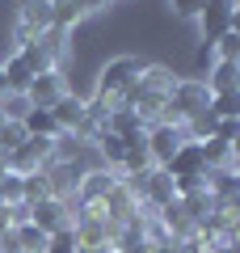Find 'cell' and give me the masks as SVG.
<instances>
[{
    "instance_id": "obj_30",
    "label": "cell",
    "mask_w": 240,
    "mask_h": 253,
    "mask_svg": "<svg viewBox=\"0 0 240 253\" xmlns=\"http://www.w3.org/2000/svg\"><path fill=\"white\" fill-rule=\"evenodd\" d=\"M76 4H80V13L89 17V13H106L110 4H114V0H76Z\"/></svg>"
},
{
    "instance_id": "obj_20",
    "label": "cell",
    "mask_w": 240,
    "mask_h": 253,
    "mask_svg": "<svg viewBox=\"0 0 240 253\" xmlns=\"http://www.w3.org/2000/svg\"><path fill=\"white\" fill-rule=\"evenodd\" d=\"M0 68H4V81H9V93H26L30 89V81H34V72H30L26 63H21V55L13 51L9 59L0 63Z\"/></svg>"
},
{
    "instance_id": "obj_26",
    "label": "cell",
    "mask_w": 240,
    "mask_h": 253,
    "mask_svg": "<svg viewBox=\"0 0 240 253\" xmlns=\"http://www.w3.org/2000/svg\"><path fill=\"white\" fill-rule=\"evenodd\" d=\"M206 110H211L215 118H240V93H215Z\"/></svg>"
},
{
    "instance_id": "obj_2",
    "label": "cell",
    "mask_w": 240,
    "mask_h": 253,
    "mask_svg": "<svg viewBox=\"0 0 240 253\" xmlns=\"http://www.w3.org/2000/svg\"><path fill=\"white\" fill-rule=\"evenodd\" d=\"M211 106V93H206L202 81H177L169 89V97H164V110H160L156 123H173V126H186L194 114H202V110Z\"/></svg>"
},
{
    "instance_id": "obj_10",
    "label": "cell",
    "mask_w": 240,
    "mask_h": 253,
    "mask_svg": "<svg viewBox=\"0 0 240 253\" xmlns=\"http://www.w3.org/2000/svg\"><path fill=\"white\" fill-rule=\"evenodd\" d=\"M164 173H169L173 181H181V177H211V169H206V161H202V144L186 139V144L173 152V161L164 165Z\"/></svg>"
},
{
    "instance_id": "obj_28",
    "label": "cell",
    "mask_w": 240,
    "mask_h": 253,
    "mask_svg": "<svg viewBox=\"0 0 240 253\" xmlns=\"http://www.w3.org/2000/svg\"><path fill=\"white\" fill-rule=\"evenodd\" d=\"M0 199H4V207L21 203V173H9V169H4V177H0Z\"/></svg>"
},
{
    "instance_id": "obj_7",
    "label": "cell",
    "mask_w": 240,
    "mask_h": 253,
    "mask_svg": "<svg viewBox=\"0 0 240 253\" xmlns=\"http://www.w3.org/2000/svg\"><path fill=\"white\" fill-rule=\"evenodd\" d=\"M198 34H202V42L211 46L219 34H228V30H236V0H206L202 13H198Z\"/></svg>"
},
{
    "instance_id": "obj_15",
    "label": "cell",
    "mask_w": 240,
    "mask_h": 253,
    "mask_svg": "<svg viewBox=\"0 0 240 253\" xmlns=\"http://www.w3.org/2000/svg\"><path fill=\"white\" fill-rule=\"evenodd\" d=\"M206 93H240V63H228V59H215L211 76H206Z\"/></svg>"
},
{
    "instance_id": "obj_4",
    "label": "cell",
    "mask_w": 240,
    "mask_h": 253,
    "mask_svg": "<svg viewBox=\"0 0 240 253\" xmlns=\"http://www.w3.org/2000/svg\"><path fill=\"white\" fill-rule=\"evenodd\" d=\"M55 161V139H42V135H26V144L21 148H13L9 156H4V169L9 173H38V169H46V165Z\"/></svg>"
},
{
    "instance_id": "obj_14",
    "label": "cell",
    "mask_w": 240,
    "mask_h": 253,
    "mask_svg": "<svg viewBox=\"0 0 240 253\" xmlns=\"http://www.w3.org/2000/svg\"><path fill=\"white\" fill-rule=\"evenodd\" d=\"M202 161L211 173H236V144H223V139H202Z\"/></svg>"
},
{
    "instance_id": "obj_21",
    "label": "cell",
    "mask_w": 240,
    "mask_h": 253,
    "mask_svg": "<svg viewBox=\"0 0 240 253\" xmlns=\"http://www.w3.org/2000/svg\"><path fill=\"white\" fill-rule=\"evenodd\" d=\"M13 245H17V253H42L46 249V232H38L34 224H17L13 228Z\"/></svg>"
},
{
    "instance_id": "obj_16",
    "label": "cell",
    "mask_w": 240,
    "mask_h": 253,
    "mask_svg": "<svg viewBox=\"0 0 240 253\" xmlns=\"http://www.w3.org/2000/svg\"><path fill=\"white\" fill-rule=\"evenodd\" d=\"M106 131H114L118 139H131V135H143L148 131V123H143L135 110H126V106H118V110H110V118H106Z\"/></svg>"
},
{
    "instance_id": "obj_35",
    "label": "cell",
    "mask_w": 240,
    "mask_h": 253,
    "mask_svg": "<svg viewBox=\"0 0 240 253\" xmlns=\"http://www.w3.org/2000/svg\"><path fill=\"white\" fill-rule=\"evenodd\" d=\"M0 131H4V114H0Z\"/></svg>"
},
{
    "instance_id": "obj_6",
    "label": "cell",
    "mask_w": 240,
    "mask_h": 253,
    "mask_svg": "<svg viewBox=\"0 0 240 253\" xmlns=\"http://www.w3.org/2000/svg\"><path fill=\"white\" fill-rule=\"evenodd\" d=\"M30 224L38 228V232H63V228H72L76 224V203H68V199H42V203H34L30 207Z\"/></svg>"
},
{
    "instance_id": "obj_13",
    "label": "cell",
    "mask_w": 240,
    "mask_h": 253,
    "mask_svg": "<svg viewBox=\"0 0 240 253\" xmlns=\"http://www.w3.org/2000/svg\"><path fill=\"white\" fill-rule=\"evenodd\" d=\"M51 114H55V126H59L63 135H76L80 139V131H84V101H80V97L63 93V97L51 106Z\"/></svg>"
},
{
    "instance_id": "obj_22",
    "label": "cell",
    "mask_w": 240,
    "mask_h": 253,
    "mask_svg": "<svg viewBox=\"0 0 240 253\" xmlns=\"http://www.w3.org/2000/svg\"><path fill=\"white\" fill-rule=\"evenodd\" d=\"M17 55H21V63H26V68H30L34 76H38V72H59V68H55V63L46 59V51L34 42V38H30V42H21V46H17Z\"/></svg>"
},
{
    "instance_id": "obj_18",
    "label": "cell",
    "mask_w": 240,
    "mask_h": 253,
    "mask_svg": "<svg viewBox=\"0 0 240 253\" xmlns=\"http://www.w3.org/2000/svg\"><path fill=\"white\" fill-rule=\"evenodd\" d=\"M21 126H26V135H42V139H59L63 131L55 126V114L42 106H30V114L21 118Z\"/></svg>"
},
{
    "instance_id": "obj_8",
    "label": "cell",
    "mask_w": 240,
    "mask_h": 253,
    "mask_svg": "<svg viewBox=\"0 0 240 253\" xmlns=\"http://www.w3.org/2000/svg\"><path fill=\"white\" fill-rule=\"evenodd\" d=\"M118 186V173L114 169H106V165H101V169H84L80 173V186H76V207H89V203H106V194L110 190Z\"/></svg>"
},
{
    "instance_id": "obj_17",
    "label": "cell",
    "mask_w": 240,
    "mask_h": 253,
    "mask_svg": "<svg viewBox=\"0 0 240 253\" xmlns=\"http://www.w3.org/2000/svg\"><path fill=\"white\" fill-rule=\"evenodd\" d=\"M93 148L101 152V161H106V169H122V161H126V139H118L114 131H97V139H93Z\"/></svg>"
},
{
    "instance_id": "obj_5",
    "label": "cell",
    "mask_w": 240,
    "mask_h": 253,
    "mask_svg": "<svg viewBox=\"0 0 240 253\" xmlns=\"http://www.w3.org/2000/svg\"><path fill=\"white\" fill-rule=\"evenodd\" d=\"M181 144H186V131L173 123H148V131H143V148H148V161L156 169H164Z\"/></svg>"
},
{
    "instance_id": "obj_3",
    "label": "cell",
    "mask_w": 240,
    "mask_h": 253,
    "mask_svg": "<svg viewBox=\"0 0 240 253\" xmlns=\"http://www.w3.org/2000/svg\"><path fill=\"white\" fill-rule=\"evenodd\" d=\"M139 72H143V59H135V55H118V59H110L106 68L97 72V97L114 101V110H118L122 93L139 81Z\"/></svg>"
},
{
    "instance_id": "obj_12",
    "label": "cell",
    "mask_w": 240,
    "mask_h": 253,
    "mask_svg": "<svg viewBox=\"0 0 240 253\" xmlns=\"http://www.w3.org/2000/svg\"><path fill=\"white\" fill-rule=\"evenodd\" d=\"M68 93V81H63V72H38L34 81H30V89H26V97H30V106H42V110H51L55 101Z\"/></svg>"
},
{
    "instance_id": "obj_36",
    "label": "cell",
    "mask_w": 240,
    "mask_h": 253,
    "mask_svg": "<svg viewBox=\"0 0 240 253\" xmlns=\"http://www.w3.org/2000/svg\"><path fill=\"white\" fill-rule=\"evenodd\" d=\"M0 207H4V199H0Z\"/></svg>"
},
{
    "instance_id": "obj_37",
    "label": "cell",
    "mask_w": 240,
    "mask_h": 253,
    "mask_svg": "<svg viewBox=\"0 0 240 253\" xmlns=\"http://www.w3.org/2000/svg\"><path fill=\"white\" fill-rule=\"evenodd\" d=\"M76 253H84V249H76Z\"/></svg>"
},
{
    "instance_id": "obj_32",
    "label": "cell",
    "mask_w": 240,
    "mask_h": 253,
    "mask_svg": "<svg viewBox=\"0 0 240 253\" xmlns=\"http://www.w3.org/2000/svg\"><path fill=\"white\" fill-rule=\"evenodd\" d=\"M4 93H9V81H4V68H0V97H4Z\"/></svg>"
},
{
    "instance_id": "obj_25",
    "label": "cell",
    "mask_w": 240,
    "mask_h": 253,
    "mask_svg": "<svg viewBox=\"0 0 240 253\" xmlns=\"http://www.w3.org/2000/svg\"><path fill=\"white\" fill-rule=\"evenodd\" d=\"M0 114H4V123H21L30 114V97L26 93H4L0 97Z\"/></svg>"
},
{
    "instance_id": "obj_33",
    "label": "cell",
    "mask_w": 240,
    "mask_h": 253,
    "mask_svg": "<svg viewBox=\"0 0 240 253\" xmlns=\"http://www.w3.org/2000/svg\"><path fill=\"white\" fill-rule=\"evenodd\" d=\"M93 253H122V249H114V245H101V249H93Z\"/></svg>"
},
{
    "instance_id": "obj_9",
    "label": "cell",
    "mask_w": 240,
    "mask_h": 253,
    "mask_svg": "<svg viewBox=\"0 0 240 253\" xmlns=\"http://www.w3.org/2000/svg\"><path fill=\"white\" fill-rule=\"evenodd\" d=\"M51 30V0H21L17 9V46Z\"/></svg>"
},
{
    "instance_id": "obj_34",
    "label": "cell",
    "mask_w": 240,
    "mask_h": 253,
    "mask_svg": "<svg viewBox=\"0 0 240 253\" xmlns=\"http://www.w3.org/2000/svg\"><path fill=\"white\" fill-rule=\"evenodd\" d=\"M206 253H236V249H228V245H215V249H206Z\"/></svg>"
},
{
    "instance_id": "obj_23",
    "label": "cell",
    "mask_w": 240,
    "mask_h": 253,
    "mask_svg": "<svg viewBox=\"0 0 240 253\" xmlns=\"http://www.w3.org/2000/svg\"><path fill=\"white\" fill-rule=\"evenodd\" d=\"M42 199H51V186H46L42 169H38V173H26V177H21V203L34 207V203H42Z\"/></svg>"
},
{
    "instance_id": "obj_31",
    "label": "cell",
    "mask_w": 240,
    "mask_h": 253,
    "mask_svg": "<svg viewBox=\"0 0 240 253\" xmlns=\"http://www.w3.org/2000/svg\"><path fill=\"white\" fill-rule=\"evenodd\" d=\"M4 232H13V224H9V211L0 207V236H4Z\"/></svg>"
},
{
    "instance_id": "obj_24",
    "label": "cell",
    "mask_w": 240,
    "mask_h": 253,
    "mask_svg": "<svg viewBox=\"0 0 240 253\" xmlns=\"http://www.w3.org/2000/svg\"><path fill=\"white\" fill-rule=\"evenodd\" d=\"M211 55H215V59H228V63H240V34H236V30L219 34L211 42Z\"/></svg>"
},
{
    "instance_id": "obj_27",
    "label": "cell",
    "mask_w": 240,
    "mask_h": 253,
    "mask_svg": "<svg viewBox=\"0 0 240 253\" xmlns=\"http://www.w3.org/2000/svg\"><path fill=\"white\" fill-rule=\"evenodd\" d=\"M26 144V126L21 123H4V131H0V156H9L13 148Z\"/></svg>"
},
{
    "instance_id": "obj_1",
    "label": "cell",
    "mask_w": 240,
    "mask_h": 253,
    "mask_svg": "<svg viewBox=\"0 0 240 253\" xmlns=\"http://www.w3.org/2000/svg\"><path fill=\"white\" fill-rule=\"evenodd\" d=\"M177 84V76L164 68V63H143V72H139V81L131 84V89L122 93V101L118 106H126V110H135V114L143 118V123H156L160 118V110H164V97H169V89Z\"/></svg>"
},
{
    "instance_id": "obj_29",
    "label": "cell",
    "mask_w": 240,
    "mask_h": 253,
    "mask_svg": "<svg viewBox=\"0 0 240 253\" xmlns=\"http://www.w3.org/2000/svg\"><path fill=\"white\" fill-rule=\"evenodd\" d=\"M202 4L206 0H169V9L177 13V17H186V21H194L198 13H202Z\"/></svg>"
},
{
    "instance_id": "obj_11",
    "label": "cell",
    "mask_w": 240,
    "mask_h": 253,
    "mask_svg": "<svg viewBox=\"0 0 240 253\" xmlns=\"http://www.w3.org/2000/svg\"><path fill=\"white\" fill-rule=\"evenodd\" d=\"M80 173L84 169H76V161H51L42 169V177H46V186H51V199H76V186H80Z\"/></svg>"
},
{
    "instance_id": "obj_19",
    "label": "cell",
    "mask_w": 240,
    "mask_h": 253,
    "mask_svg": "<svg viewBox=\"0 0 240 253\" xmlns=\"http://www.w3.org/2000/svg\"><path fill=\"white\" fill-rule=\"evenodd\" d=\"M80 4L76 0H51V30H59V34H72V30L80 26Z\"/></svg>"
}]
</instances>
